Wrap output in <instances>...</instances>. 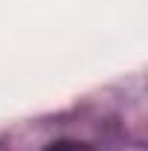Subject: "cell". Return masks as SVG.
<instances>
[{
	"instance_id": "cell-1",
	"label": "cell",
	"mask_w": 148,
	"mask_h": 151,
	"mask_svg": "<svg viewBox=\"0 0 148 151\" xmlns=\"http://www.w3.org/2000/svg\"><path fill=\"white\" fill-rule=\"evenodd\" d=\"M47 151H90L84 142H73V139H64V142H55V145H50Z\"/></svg>"
}]
</instances>
